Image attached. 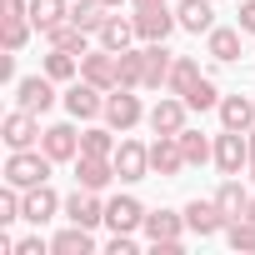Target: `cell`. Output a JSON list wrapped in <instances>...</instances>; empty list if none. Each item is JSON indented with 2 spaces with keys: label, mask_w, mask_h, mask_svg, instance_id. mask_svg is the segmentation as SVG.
Returning <instances> with one entry per match:
<instances>
[{
  "label": "cell",
  "mask_w": 255,
  "mask_h": 255,
  "mask_svg": "<svg viewBox=\"0 0 255 255\" xmlns=\"http://www.w3.org/2000/svg\"><path fill=\"white\" fill-rule=\"evenodd\" d=\"M0 140H5L10 150H30V145H40V115H30V110H10L5 120H0Z\"/></svg>",
  "instance_id": "3957f363"
},
{
  "label": "cell",
  "mask_w": 255,
  "mask_h": 255,
  "mask_svg": "<svg viewBox=\"0 0 255 255\" xmlns=\"http://www.w3.org/2000/svg\"><path fill=\"white\" fill-rule=\"evenodd\" d=\"M120 130H110V125H105V130H100V125H90V130H80V155H115V140Z\"/></svg>",
  "instance_id": "f1b7e54d"
},
{
  "label": "cell",
  "mask_w": 255,
  "mask_h": 255,
  "mask_svg": "<svg viewBox=\"0 0 255 255\" xmlns=\"http://www.w3.org/2000/svg\"><path fill=\"white\" fill-rule=\"evenodd\" d=\"M130 5L135 10H150V5H165V0H130Z\"/></svg>",
  "instance_id": "60d3db41"
},
{
  "label": "cell",
  "mask_w": 255,
  "mask_h": 255,
  "mask_svg": "<svg viewBox=\"0 0 255 255\" xmlns=\"http://www.w3.org/2000/svg\"><path fill=\"white\" fill-rule=\"evenodd\" d=\"M185 225H190V235L210 240V235H220L230 220H225V210H220L215 195H210V200H190V205H185Z\"/></svg>",
  "instance_id": "4fadbf2b"
},
{
  "label": "cell",
  "mask_w": 255,
  "mask_h": 255,
  "mask_svg": "<svg viewBox=\"0 0 255 255\" xmlns=\"http://www.w3.org/2000/svg\"><path fill=\"white\" fill-rule=\"evenodd\" d=\"M100 5H105V10H115V5H125V0H100Z\"/></svg>",
  "instance_id": "7bdbcfd3"
},
{
  "label": "cell",
  "mask_w": 255,
  "mask_h": 255,
  "mask_svg": "<svg viewBox=\"0 0 255 255\" xmlns=\"http://www.w3.org/2000/svg\"><path fill=\"white\" fill-rule=\"evenodd\" d=\"M110 160H115V175H120L125 185H135V180L150 175V145H140V140H120Z\"/></svg>",
  "instance_id": "8992f818"
},
{
  "label": "cell",
  "mask_w": 255,
  "mask_h": 255,
  "mask_svg": "<svg viewBox=\"0 0 255 255\" xmlns=\"http://www.w3.org/2000/svg\"><path fill=\"white\" fill-rule=\"evenodd\" d=\"M175 20H180V30H190V35H210V30H215V0H180V5H175Z\"/></svg>",
  "instance_id": "d6986e66"
},
{
  "label": "cell",
  "mask_w": 255,
  "mask_h": 255,
  "mask_svg": "<svg viewBox=\"0 0 255 255\" xmlns=\"http://www.w3.org/2000/svg\"><path fill=\"white\" fill-rule=\"evenodd\" d=\"M195 80H200V65H195L190 55H175V65H170V80H165V90H170V95H185V90H190Z\"/></svg>",
  "instance_id": "1f68e13d"
},
{
  "label": "cell",
  "mask_w": 255,
  "mask_h": 255,
  "mask_svg": "<svg viewBox=\"0 0 255 255\" xmlns=\"http://www.w3.org/2000/svg\"><path fill=\"white\" fill-rule=\"evenodd\" d=\"M70 20H75L80 30L100 35V25H105L110 15H105V5H100V0H75V5H70Z\"/></svg>",
  "instance_id": "f546056e"
},
{
  "label": "cell",
  "mask_w": 255,
  "mask_h": 255,
  "mask_svg": "<svg viewBox=\"0 0 255 255\" xmlns=\"http://www.w3.org/2000/svg\"><path fill=\"white\" fill-rule=\"evenodd\" d=\"M250 180H255V160H250Z\"/></svg>",
  "instance_id": "f6af8a7d"
},
{
  "label": "cell",
  "mask_w": 255,
  "mask_h": 255,
  "mask_svg": "<svg viewBox=\"0 0 255 255\" xmlns=\"http://www.w3.org/2000/svg\"><path fill=\"white\" fill-rule=\"evenodd\" d=\"M170 65H175V55L165 50V40H150L145 45V90H165Z\"/></svg>",
  "instance_id": "7402d4cb"
},
{
  "label": "cell",
  "mask_w": 255,
  "mask_h": 255,
  "mask_svg": "<svg viewBox=\"0 0 255 255\" xmlns=\"http://www.w3.org/2000/svg\"><path fill=\"white\" fill-rule=\"evenodd\" d=\"M50 165H55V160H50L40 145H30V150H10V160H5V185L35 190V185L50 180Z\"/></svg>",
  "instance_id": "6da1fadb"
},
{
  "label": "cell",
  "mask_w": 255,
  "mask_h": 255,
  "mask_svg": "<svg viewBox=\"0 0 255 255\" xmlns=\"http://www.w3.org/2000/svg\"><path fill=\"white\" fill-rule=\"evenodd\" d=\"M80 75H85L90 85H100V90H115V85H120V55L100 45V50L80 55Z\"/></svg>",
  "instance_id": "ba28073f"
},
{
  "label": "cell",
  "mask_w": 255,
  "mask_h": 255,
  "mask_svg": "<svg viewBox=\"0 0 255 255\" xmlns=\"http://www.w3.org/2000/svg\"><path fill=\"white\" fill-rule=\"evenodd\" d=\"M65 220H70V225H85V230L105 225V200H100V190H80V185H75V195L65 200Z\"/></svg>",
  "instance_id": "7c38bea8"
},
{
  "label": "cell",
  "mask_w": 255,
  "mask_h": 255,
  "mask_svg": "<svg viewBox=\"0 0 255 255\" xmlns=\"http://www.w3.org/2000/svg\"><path fill=\"white\" fill-rule=\"evenodd\" d=\"M30 15V0H0V20H20Z\"/></svg>",
  "instance_id": "8d00e7d4"
},
{
  "label": "cell",
  "mask_w": 255,
  "mask_h": 255,
  "mask_svg": "<svg viewBox=\"0 0 255 255\" xmlns=\"http://www.w3.org/2000/svg\"><path fill=\"white\" fill-rule=\"evenodd\" d=\"M215 165H220V175L250 170V140H245V130H220L215 135Z\"/></svg>",
  "instance_id": "277c9868"
},
{
  "label": "cell",
  "mask_w": 255,
  "mask_h": 255,
  "mask_svg": "<svg viewBox=\"0 0 255 255\" xmlns=\"http://www.w3.org/2000/svg\"><path fill=\"white\" fill-rule=\"evenodd\" d=\"M15 105L20 110H30V115H45L50 105H55V80L40 70V75H25V80H15Z\"/></svg>",
  "instance_id": "5b68a950"
},
{
  "label": "cell",
  "mask_w": 255,
  "mask_h": 255,
  "mask_svg": "<svg viewBox=\"0 0 255 255\" xmlns=\"http://www.w3.org/2000/svg\"><path fill=\"white\" fill-rule=\"evenodd\" d=\"M120 85L125 90H145V45L140 50H120Z\"/></svg>",
  "instance_id": "83f0119b"
},
{
  "label": "cell",
  "mask_w": 255,
  "mask_h": 255,
  "mask_svg": "<svg viewBox=\"0 0 255 255\" xmlns=\"http://www.w3.org/2000/svg\"><path fill=\"white\" fill-rule=\"evenodd\" d=\"M185 115H190V105H185V95H160L155 105H150V130L155 135H180L185 130Z\"/></svg>",
  "instance_id": "52a82bcc"
},
{
  "label": "cell",
  "mask_w": 255,
  "mask_h": 255,
  "mask_svg": "<svg viewBox=\"0 0 255 255\" xmlns=\"http://www.w3.org/2000/svg\"><path fill=\"white\" fill-rule=\"evenodd\" d=\"M220 125L225 130H250L255 125V95H220Z\"/></svg>",
  "instance_id": "44dd1931"
},
{
  "label": "cell",
  "mask_w": 255,
  "mask_h": 255,
  "mask_svg": "<svg viewBox=\"0 0 255 255\" xmlns=\"http://www.w3.org/2000/svg\"><path fill=\"white\" fill-rule=\"evenodd\" d=\"M40 150L55 165H65V160L80 155V130H75V125H45V130H40Z\"/></svg>",
  "instance_id": "9a60e30c"
},
{
  "label": "cell",
  "mask_w": 255,
  "mask_h": 255,
  "mask_svg": "<svg viewBox=\"0 0 255 255\" xmlns=\"http://www.w3.org/2000/svg\"><path fill=\"white\" fill-rule=\"evenodd\" d=\"M180 150H185V165H205V160H215V145L200 135V130H180Z\"/></svg>",
  "instance_id": "4dcf8cb0"
},
{
  "label": "cell",
  "mask_w": 255,
  "mask_h": 255,
  "mask_svg": "<svg viewBox=\"0 0 255 255\" xmlns=\"http://www.w3.org/2000/svg\"><path fill=\"white\" fill-rule=\"evenodd\" d=\"M50 45H60V50H75V55H90V30H80L70 15L60 20V25H50V30H40Z\"/></svg>",
  "instance_id": "cb8c5ba5"
},
{
  "label": "cell",
  "mask_w": 255,
  "mask_h": 255,
  "mask_svg": "<svg viewBox=\"0 0 255 255\" xmlns=\"http://www.w3.org/2000/svg\"><path fill=\"white\" fill-rule=\"evenodd\" d=\"M180 170H185L180 135H155V140H150V175H165V180H175Z\"/></svg>",
  "instance_id": "30bf717a"
},
{
  "label": "cell",
  "mask_w": 255,
  "mask_h": 255,
  "mask_svg": "<svg viewBox=\"0 0 255 255\" xmlns=\"http://www.w3.org/2000/svg\"><path fill=\"white\" fill-rule=\"evenodd\" d=\"M225 240H230V250H255V220H250V215L230 220V225H225Z\"/></svg>",
  "instance_id": "e575fe53"
},
{
  "label": "cell",
  "mask_w": 255,
  "mask_h": 255,
  "mask_svg": "<svg viewBox=\"0 0 255 255\" xmlns=\"http://www.w3.org/2000/svg\"><path fill=\"white\" fill-rule=\"evenodd\" d=\"M70 10H65V0H30V20H35V30H50V25H60Z\"/></svg>",
  "instance_id": "836d02e7"
},
{
  "label": "cell",
  "mask_w": 255,
  "mask_h": 255,
  "mask_svg": "<svg viewBox=\"0 0 255 255\" xmlns=\"http://www.w3.org/2000/svg\"><path fill=\"white\" fill-rule=\"evenodd\" d=\"M50 250H55V255H90V250H95V235H90L85 225H70V230H60V235L50 240Z\"/></svg>",
  "instance_id": "4316f807"
},
{
  "label": "cell",
  "mask_w": 255,
  "mask_h": 255,
  "mask_svg": "<svg viewBox=\"0 0 255 255\" xmlns=\"http://www.w3.org/2000/svg\"><path fill=\"white\" fill-rule=\"evenodd\" d=\"M215 205L225 210V220H240V215L250 210V190H245L235 175H225V180H220V190H215Z\"/></svg>",
  "instance_id": "d4e9b609"
},
{
  "label": "cell",
  "mask_w": 255,
  "mask_h": 255,
  "mask_svg": "<svg viewBox=\"0 0 255 255\" xmlns=\"http://www.w3.org/2000/svg\"><path fill=\"white\" fill-rule=\"evenodd\" d=\"M245 35H255V0H245V5H240V20H235Z\"/></svg>",
  "instance_id": "f35d334b"
},
{
  "label": "cell",
  "mask_w": 255,
  "mask_h": 255,
  "mask_svg": "<svg viewBox=\"0 0 255 255\" xmlns=\"http://www.w3.org/2000/svg\"><path fill=\"white\" fill-rule=\"evenodd\" d=\"M65 110L75 115V120H95V115H105V90L100 85H90L85 75L65 90Z\"/></svg>",
  "instance_id": "9c48e42d"
},
{
  "label": "cell",
  "mask_w": 255,
  "mask_h": 255,
  "mask_svg": "<svg viewBox=\"0 0 255 255\" xmlns=\"http://www.w3.org/2000/svg\"><path fill=\"white\" fill-rule=\"evenodd\" d=\"M240 25H215L210 35H205V50H210V60H220V65H235L240 60Z\"/></svg>",
  "instance_id": "ffe728a7"
},
{
  "label": "cell",
  "mask_w": 255,
  "mask_h": 255,
  "mask_svg": "<svg viewBox=\"0 0 255 255\" xmlns=\"http://www.w3.org/2000/svg\"><path fill=\"white\" fill-rule=\"evenodd\" d=\"M145 120V105H140V95H130L125 85H115V90H105V125L110 130H135V125Z\"/></svg>",
  "instance_id": "7a4b0ae2"
},
{
  "label": "cell",
  "mask_w": 255,
  "mask_h": 255,
  "mask_svg": "<svg viewBox=\"0 0 255 255\" xmlns=\"http://www.w3.org/2000/svg\"><path fill=\"white\" fill-rule=\"evenodd\" d=\"M40 70H45L55 85H60V80H75V75H80V55H75V50H60V45H50V55L40 60Z\"/></svg>",
  "instance_id": "484cf974"
},
{
  "label": "cell",
  "mask_w": 255,
  "mask_h": 255,
  "mask_svg": "<svg viewBox=\"0 0 255 255\" xmlns=\"http://www.w3.org/2000/svg\"><path fill=\"white\" fill-rule=\"evenodd\" d=\"M245 140H250V160H255V125H250V130H245Z\"/></svg>",
  "instance_id": "b9f144b4"
},
{
  "label": "cell",
  "mask_w": 255,
  "mask_h": 255,
  "mask_svg": "<svg viewBox=\"0 0 255 255\" xmlns=\"http://www.w3.org/2000/svg\"><path fill=\"white\" fill-rule=\"evenodd\" d=\"M140 230H145L150 245H175L190 225H185V210H180V215H175V210H145V225H140Z\"/></svg>",
  "instance_id": "5bb4252c"
},
{
  "label": "cell",
  "mask_w": 255,
  "mask_h": 255,
  "mask_svg": "<svg viewBox=\"0 0 255 255\" xmlns=\"http://www.w3.org/2000/svg\"><path fill=\"white\" fill-rule=\"evenodd\" d=\"M0 80H15V50L0 55Z\"/></svg>",
  "instance_id": "ab89813d"
},
{
  "label": "cell",
  "mask_w": 255,
  "mask_h": 255,
  "mask_svg": "<svg viewBox=\"0 0 255 255\" xmlns=\"http://www.w3.org/2000/svg\"><path fill=\"white\" fill-rule=\"evenodd\" d=\"M135 30L150 45V40H170V30H180V20L170 5H150V10H135Z\"/></svg>",
  "instance_id": "2e32d148"
},
{
  "label": "cell",
  "mask_w": 255,
  "mask_h": 255,
  "mask_svg": "<svg viewBox=\"0 0 255 255\" xmlns=\"http://www.w3.org/2000/svg\"><path fill=\"white\" fill-rule=\"evenodd\" d=\"M60 210H65V200L50 190V180H45V185H35V190H25V220H30L35 230H40L45 220H55Z\"/></svg>",
  "instance_id": "e0dca14e"
},
{
  "label": "cell",
  "mask_w": 255,
  "mask_h": 255,
  "mask_svg": "<svg viewBox=\"0 0 255 255\" xmlns=\"http://www.w3.org/2000/svg\"><path fill=\"white\" fill-rule=\"evenodd\" d=\"M70 165H75V185H80V190H105L110 180H120L110 155H75Z\"/></svg>",
  "instance_id": "8fae6325"
},
{
  "label": "cell",
  "mask_w": 255,
  "mask_h": 255,
  "mask_svg": "<svg viewBox=\"0 0 255 255\" xmlns=\"http://www.w3.org/2000/svg\"><path fill=\"white\" fill-rule=\"evenodd\" d=\"M185 105H190V110H220V90H215V80L200 75V80L185 90Z\"/></svg>",
  "instance_id": "d6a6232c"
},
{
  "label": "cell",
  "mask_w": 255,
  "mask_h": 255,
  "mask_svg": "<svg viewBox=\"0 0 255 255\" xmlns=\"http://www.w3.org/2000/svg\"><path fill=\"white\" fill-rule=\"evenodd\" d=\"M105 225L110 230H140L145 225V205L135 195H115V200H105Z\"/></svg>",
  "instance_id": "ac0fdd59"
},
{
  "label": "cell",
  "mask_w": 255,
  "mask_h": 255,
  "mask_svg": "<svg viewBox=\"0 0 255 255\" xmlns=\"http://www.w3.org/2000/svg\"><path fill=\"white\" fill-rule=\"evenodd\" d=\"M0 25H5V30H0V35H5V50H15V55H20V50H25V40H30V25H35V20H25V15H20V20H0Z\"/></svg>",
  "instance_id": "d590c367"
},
{
  "label": "cell",
  "mask_w": 255,
  "mask_h": 255,
  "mask_svg": "<svg viewBox=\"0 0 255 255\" xmlns=\"http://www.w3.org/2000/svg\"><path fill=\"white\" fill-rule=\"evenodd\" d=\"M130 40H140V30H135V15H110L105 25H100V45L105 50H130Z\"/></svg>",
  "instance_id": "603a6c76"
},
{
  "label": "cell",
  "mask_w": 255,
  "mask_h": 255,
  "mask_svg": "<svg viewBox=\"0 0 255 255\" xmlns=\"http://www.w3.org/2000/svg\"><path fill=\"white\" fill-rule=\"evenodd\" d=\"M245 215H250V220H255V195H250V210H245Z\"/></svg>",
  "instance_id": "ee69618b"
},
{
  "label": "cell",
  "mask_w": 255,
  "mask_h": 255,
  "mask_svg": "<svg viewBox=\"0 0 255 255\" xmlns=\"http://www.w3.org/2000/svg\"><path fill=\"white\" fill-rule=\"evenodd\" d=\"M50 245L40 240V235H25V240H15V255H45Z\"/></svg>",
  "instance_id": "74e56055"
}]
</instances>
